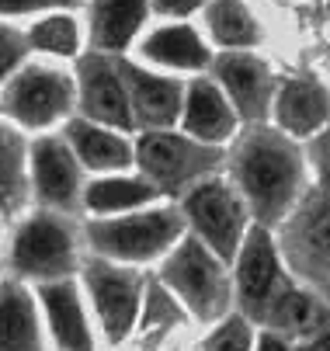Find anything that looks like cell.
Segmentation results:
<instances>
[{
  "label": "cell",
  "instance_id": "6da1fadb",
  "mask_svg": "<svg viewBox=\"0 0 330 351\" xmlns=\"http://www.w3.org/2000/svg\"><path fill=\"white\" fill-rule=\"evenodd\" d=\"M226 178L240 191L254 226L275 230L303 198L306 146L268 125H244L226 146Z\"/></svg>",
  "mask_w": 330,
  "mask_h": 351
},
{
  "label": "cell",
  "instance_id": "7a4b0ae2",
  "mask_svg": "<svg viewBox=\"0 0 330 351\" xmlns=\"http://www.w3.org/2000/svg\"><path fill=\"white\" fill-rule=\"evenodd\" d=\"M77 115V84L73 66L28 60L0 84V119L21 129L28 139L60 132Z\"/></svg>",
  "mask_w": 330,
  "mask_h": 351
},
{
  "label": "cell",
  "instance_id": "3957f363",
  "mask_svg": "<svg viewBox=\"0 0 330 351\" xmlns=\"http://www.w3.org/2000/svg\"><path fill=\"white\" fill-rule=\"evenodd\" d=\"M80 265V230L70 216L28 209L14 219L4 243V268L25 285L73 278Z\"/></svg>",
  "mask_w": 330,
  "mask_h": 351
},
{
  "label": "cell",
  "instance_id": "277c9868",
  "mask_svg": "<svg viewBox=\"0 0 330 351\" xmlns=\"http://www.w3.org/2000/svg\"><path fill=\"white\" fill-rule=\"evenodd\" d=\"M184 216L170 202H157L125 216H101L84 223V240L94 250V258L112 265H147L167 258L170 247L184 237Z\"/></svg>",
  "mask_w": 330,
  "mask_h": 351
},
{
  "label": "cell",
  "instance_id": "5b68a950",
  "mask_svg": "<svg viewBox=\"0 0 330 351\" xmlns=\"http://www.w3.org/2000/svg\"><path fill=\"white\" fill-rule=\"evenodd\" d=\"M226 268L229 265L219 261L205 243H199L192 233H184L164 258L160 282L177 299V306L212 324V320H223L233 299V278Z\"/></svg>",
  "mask_w": 330,
  "mask_h": 351
},
{
  "label": "cell",
  "instance_id": "8992f818",
  "mask_svg": "<svg viewBox=\"0 0 330 351\" xmlns=\"http://www.w3.org/2000/svg\"><path fill=\"white\" fill-rule=\"evenodd\" d=\"M177 209L184 216V230L199 243H205L226 265H233L247 230L254 226L240 191L233 188V181L226 174H212V178L199 181L195 188H188L181 195Z\"/></svg>",
  "mask_w": 330,
  "mask_h": 351
},
{
  "label": "cell",
  "instance_id": "52a82bcc",
  "mask_svg": "<svg viewBox=\"0 0 330 351\" xmlns=\"http://www.w3.org/2000/svg\"><path fill=\"white\" fill-rule=\"evenodd\" d=\"M226 149L188 139L177 129L167 132H136V171L160 195H184L199 181L219 174Z\"/></svg>",
  "mask_w": 330,
  "mask_h": 351
},
{
  "label": "cell",
  "instance_id": "ba28073f",
  "mask_svg": "<svg viewBox=\"0 0 330 351\" xmlns=\"http://www.w3.org/2000/svg\"><path fill=\"white\" fill-rule=\"evenodd\" d=\"M87 174L77 164L73 149L60 132L31 136L28 143V184H31V209H45L56 216L77 219L84 213V188Z\"/></svg>",
  "mask_w": 330,
  "mask_h": 351
},
{
  "label": "cell",
  "instance_id": "9c48e42d",
  "mask_svg": "<svg viewBox=\"0 0 330 351\" xmlns=\"http://www.w3.org/2000/svg\"><path fill=\"white\" fill-rule=\"evenodd\" d=\"M209 77L226 94V101L233 105L240 125L271 122V105H275V90L281 77L257 49H251V53H216Z\"/></svg>",
  "mask_w": 330,
  "mask_h": 351
},
{
  "label": "cell",
  "instance_id": "30bf717a",
  "mask_svg": "<svg viewBox=\"0 0 330 351\" xmlns=\"http://www.w3.org/2000/svg\"><path fill=\"white\" fill-rule=\"evenodd\" d=\"M73 84H77V119L136 136L129 94L122 80V56H105V53H94V49H84L80 60L73 63Z\"/></svg>",
  "mask_w": 330,
  "mask_h": 351
},
{
  "label": "cell",
  "instance_id": "8fae6325",
  "mask_svg": "<svg viewBox=\"0 0 330 351\" xmlns=\"http://www.w3.org/2000/svg\"><path fill=\"white\" fill-rule=\"evenodd\" d=\"M84 292H87L94 313L101 320V334L112 344H122L132 334L139 313H143V295L147 292H143L139 271L94 258V261L84 265Z\"/></svg>",
  "mask_w": 330,
  "mask_h": 351
},
{
  "label": "cell",
  "instance_id": "7c38bea8",
  "mask_svg": "<svg viewBox=\"0 0 330 351\" xmlns=\"http://www.w3.org/2000/svg\"><path fill=\"white\" fill-rule=\"evenodd\" d=\"M216 49L205 42L202 28L192 21H160L143 32V38L136 42V63H143L157 73L167 77H205L212 66Z\"/></svg>",
  "mask_w": 330,
  "mask_h": 351
},
{
  "label": "cell",
  "instance_id": "4fadbf2b",
  "mask_svg": "<svg viewBox=\"0 0 330 351\" xmlns=\"http://www.w3.org/2000/svg\"><path fill=\"white\" fill-rule=\"evenodd\" d=\"M122 80L129 94V112L136 132H167L177 129L184 108V84L181 77L157 73L132 56H122Z\"/></svg>",
  "mask_w": 330,
  "mask_h": 351
},
{
  "label": "cell",
  "instance_id": "5bb4252c",
  "mask_svg": "<svg viewBox=\"0 0 330 351\" xmlns=\"http://www.w3.org/2000/svg\"><path fill=\"white\" fill-rule=\"evenodd\" d=\"M289 278L281 275V261L271 240V230L251 226L237 258H233V292L240 299V310L247 320H261L275 292Z\"/></svg>",
  "mask_w": 330,
  "mask_h": 351
},
{
  "label": "cell",
  "instance_id": "9a60e30c",
  "mask_svg": "<svg viewBox=\"0 0 330 351\" xmlns=\"http://www.w3.org/2000/svg\"><path fill=\"white\" fill-rule=\"evenodd\" d=\"M240 119L233 112V105L226 101V94L216 87V80L205 77H192L184 84V108H181V122L177 132H184L188 139L226 149L240 132Z\"/></svg>",
  "mask_w": 330,
  "mask_h": 351
},
{
  "label": "cell",
  "instance_id": "2e32d148",
  "mask_svg": "<svg viewBox=\"0 0 330 351\" xmlns=\"http://www.w3.org/2000/svg\"><path fill=\"white\" fill-rule=\"evenodd\" d=\"M271 125L306 146L330 125V90L313 77H281L271 105Z\"/></svg>",
  "mask_w": 330,
  "mask_h": 351
},
{
  "label": "cell",
  "instance_id": "e0dca14e",
  "mask_svg": "<svg viewBox=\"0 0 330 351\" xmlns=\"http://www.w3.org/2000/svg\"><path fill=\"white\" fill-rule=\"evenodd\" d=\"M84 8L87 49L105 56H125L136 49L153 18L150 0H87Z\"/></svg>",
  "mask_w": 330,
  "mask_h": 351
},
{
  "label": "cell",
  "instance_id": "ac0fdd59",
  "mask_svg": "<svg viewBox=\"0 0 330 351\" xmlns=\"http://www.w3.org/2000/svg\"><path fill=\"white\" fill-rule=\"evenodd\" d=\"M60 136L73 149V157L87 178L136 171V136H129V132H118V129H108V125L73 115L60 129Z\"/></svg>",
  "mask_w": 330,
  "mask_h": 351
},
{
  "label": "cell",
  "instance_id": "d6986e66",
  "mask_svg": "<svg viewBox=\"0 0 330 351\" xmlns=\"http://www.w3.org/2000/svg\"><path fill=\"white\" fill-rule=\"evenodd\" d=\"M35 299L42 310L45 337L56 351H94V330L87 320L84 292L77 278L35 285Z\"/></svg>",
  "mask_w": 330,
  "mask_h": 351
},
{
  "label": "cell",
  "instance_id": "ffe728a7",
  "mask_svg": "<svg viewBox=\"0 0 330 351\" xmlns=\"http://www.w3.org/2000/svg\"><path fill=\"white\" fill-rule=\"evenodd\" d=\"M49 337H45L42 310L35 289L0 275V351H45Z\"/></svg>",
  "mask_w": 330,
  "mask_h": 351
},
{
  "label": "cell",
  "instance_id": "44dd1931",
  "mask_svg": "<svg viewBox=\"0 0 330 351\" xmlns=\"http://www.w3.org/2000/svg\"><path fill=\"white\" fill-rule=\"evenodd\" d=\"M160 191L139 174V171H125V174H105V178H90L84 188V213H90V219L101 216H125L136 209H147L160 202Z\"/></svg>",
  "mask_w": 330,
  "mask_h": 351
},
{
  "label": "cell",
  "instance_id": "7402d4cb",
  "mask_svg": "<svg viewBox=\"0 0 330 351\" xmlns=\"http://www.w3.org/2000/svg\"><path fill=\"white\" fill-rule=\"evenodd\" d=\"M80 11H49V14L28 21L25 38H28L31 56L73 66L80 60V53L87 49V32H84V14Z\"/></svg>",
  "mask_w": 330,
  "mask_h": 351
},
{
  "label": "cell",
  "instance_id": "603a6c76",
  "mask_svg": "<svg viewBox=\"0 0 330 351\" xmlns=\"http://www.w3.org/2000/svg\"><path fill=\"white\" fill-rule=\"evenodd\" d=\"M202 18V35L216 53H251L264 42L257 14L247 8V0H212L199 14Z\"/></svg>",
  "mask_w": 330,
  "mask_h": 351
},
{
  "label": "cell",
  "instance_id": "cb8c5ba5",
  "mask_svg": "<svg viewBox=\"0 0 330 351\" xmlns=\"http://www.w3.org/2000/svg\"><path fill=\"white\" fill-rule=\"evenodd\" d=\"M28 136L0 119V216L18 219L31 209L28 184Z\"/></svg>",
  "mask_w": 330,
  "mask_h": 351
},
{
  "label": "cell",
  "instance_id": "d4e9b609",
  "mask_svg": "<svg viewBox=\"0 0 330 351\" xmlns=\"http://www.w3.org/2000/svg\"><path fill=\"white\" fill-rule=\"evenodd\" d=\"M261 324L275 327L278 334H289V337H320L327 330V310L316 295L285 282L268 303Z\"/></svg>",
  "mask_w": 330,
  "mask_h": 351
},
{
  "label": "cell",
  "instance_id": "484cf974",
  "mask_svg": "<svg viewBox=\"0 0 330 351\" xmlns=\"http://www.w3.org/2000/svg\"><path fill=\"white\" fill-rule=\"evenodd\" d=\"M84 0H0V21L28 25L49 11H80Z\"/></svg>",
  "mask_w": 330,
  "mask_h": 351
},
{
  "label": "cell",
  "instance_id": "4316f807",
  "mask_svg": "<svg viewBox=\"0 0 330 351\" xmlns=\"http://www.w3.org/2000/svg\"><path fill=\"white\" fill-rule=\"evenodd\" d=\"M31 60V49L25 38V25L0 21V84H4L14 70H21Z\"/></svg>",
  "mask_w": 330,
  "mask_h": 351
},
{
  "label": "cell",
  "instance_id": "83f0119b",
  "mask_svg": "<svg viewBox=\"0 0 330 351\" xmlns=\"http://www.w3.org/2000/svg\"><path fill=\"white\" fill-rule=\"evenodd\" d=\"M205 351H254V334L247 317H226L205 337Z\"/></svg>",
  "mask_w": 330,
  "mask_h": 351
},
{
  "label": "cell",
  "instance_id": "f1b7e54d",
  "mask_svg": "<svg viewBox=\"0 0 330 351\" xmlns=\"http://www.w3.org/2000/svg\"><path fill=\"white\" fill-rule=\"evenodd\" d=\"M303 233H306V243L316 250V254L330 261V206H316V209H309V213H306V226H303Z\"/></svg>",
  "mask_w": 330,
  "mask_h": 351
},
{
  "label": "cell",
  "instance_id": "f546056e",
  "mask_svg": "<svg viewBox=\"0 0 330 351\" xmlns=\"http://www.w3.org/2000/svg\"><path fill=\"white\" fill-rule=\"evenodd\" d=\"M209 4H212V0H150V11L160 21H192Z\"/></svg>",
  "mask_w": 330,
  "mask_h": 351
},
{
  "label": "cell",
  "instance_id": "4dcf8cb0",
  "mask_svg": "<svg viewBox=\"0 0 330 351\" xmlns=\"http://www.w3.org/2000/svg\"><path fill=\"white\" fill-rule=\"evenodd\" d=\"M254 351H292V348H289L285 341H281L278 334H264V337L254 344Z\"/></svg>",
  "mask_w": 330,
  "mask_h": 351
},
{
  "label": "cell",
  "instance_id": "1f68e13d",
  "mask_svg": "<svg viewBox=\"0 0 330 351\" xmlns=\"http://www.w3.org/2000/svg\"><path fill=\"white\" fill-rule=\"evenodd\" d=\"M309 351H330V327H327V330L313 341V348H309Z\"/></svg>",
  "mask_w": 330,
  "mask_h": 351
},
{
  "label": "cell",
  "instance_id": "d6a6232c",
  "mask_svg": "<svg viewBox=\"0 0 330 351\" xmlns=\"http://www.w3.org/2000/svg\"><path fill=\"white\" fill-rule=\"evenodd\" d=\"M8 219L0 216V265H4V243H8V226H4Z\"/></svg>",
  "mask_w": 330,
  "mask_h": 351
},
{
  "label": "cell",
  "instance_id": "836d02e7",
  "mask_svg": "<svg viewBox=\"0 0 330 351\" xmlns=\"http://www.w3.org/2000/svg\"><path fill=\"white\" fill-rule=\"evenodd\" d=\"M84 4H87V0H84Z\"/></svg>",
  "mask_w": 330,
  "mask_h": 351
}]
</instances>
